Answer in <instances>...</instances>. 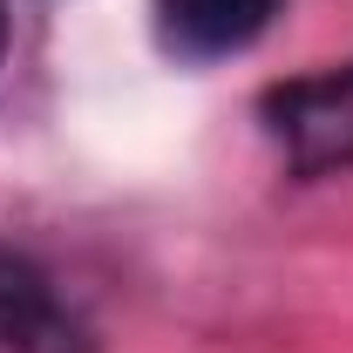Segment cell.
<instances>
[{
  "label": "cell",
  "mask_w": 353,
  "mask_h": 353,
  "mask_svg": "<svg viewBox=\"0 0 353 353\" xmlns=\"http://www.w3.org/2000/svg\"><path fill=\"white\" fill-rule=\"evenodd\" d=\"M259 116H265V136L279 143V157L299 176L353 170V61L265 88Z\"/></svg>",
  "instance_id": "6da1fadb"
},
{
  "label": "cell",
  "mask_w": 353,
  "mask_h": 353,
  "mask_svg": "<svg viewBox=\"0 0 353 353\" xmlns=\"http://www.w3.org/2000/svg\"><path fill=\"white\" fill-rule=\"evenodd\" d=\"M0 353H95L82 312L14 252H0Z\"/></svg>",
  "instance_id": "7a4b0ae2"
},
{
  "label": "cell",
  "mask_w": 353,
  "mask_h": 353,
  "mask_svg": "<svg viewBox=\"0 0 353 353\" xmlns=\"http://www.w3.org/2000/svg\"><path fill=\"white\" fill-rule=\"evenodd\" d=\"M157 41L176 61H224L245 54L285 14V0H157Z\"/></svg>",
  "instance_id": "3957f363"
},
{
  "label": "cell",
  "mask_w": 353,
  "mask_h": 353,
  "mask_svg": "<svg viewBox=\"0 0 353 353\" xmlns=\"http://www.w3.org/2000/svg\"><path fill=\"white\" fill-rule=\"evenodd\" d=\"M0 48H7V14H0Z\"/></svg>",
  "instance_id": "277c9868"
}]
</instances>
